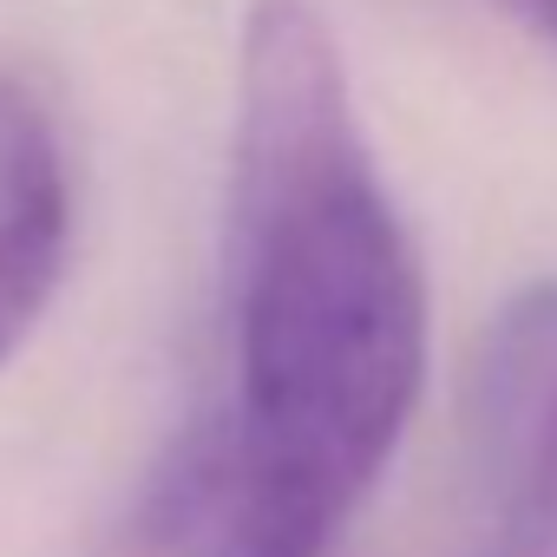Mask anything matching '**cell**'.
I'll return each instance as SVG.
<instances>
[{
	"label": "cell",
	"mask_w": 557,
	"mask_h": 557,
	"mask_svg": "<svg viewBox=\"0 0 557 557\" xmlns=\"http://www.w3.org/2000/svg\"><path fill=\"white\" fill-rule=\"evenodd\" d=\"M73 249L66 145L40 92L0 73V368L40 329Z\"/></svg>",
	"instance_id": "3"
},
{
	"label": "cell",
	"mask_w": 557,
	"mask_h": 557,
	"mask_svg": "<svg viewBox=\"0 0 557 557\" xmlns=\"http://www.w3.org/2000/svg\"><path fill=\"white\" fill-rule=\"evenodd\" d=\"M230 335L236 394L203 420L230 550L329 557L407 433L426 289L355 125L342 47L309 0H256L243 21Z\"/></svg>",
	"instance_id": "1"
},
{
	"label": "cell",
	"mask_w": 557,
	"mask_h": 557,
	"mask_svg": "<svg viewBox=\"0 0 557 557\" xmlns=\"http://www.w3.org/2000/svg\"><path fill=\"white\" fill-rule=\"evenodd\" d=\"M505 8H511L531 34H544V40L557 47V0H505Z\"/></svg>",
	"instance_id": "4"
},
{
	"label": "cell",
	"mask_w": 557,
	"mask_h": 557,
	"mask_svg": "<svg viewBox=\"0 0 557 557\" xmlns=\"http://www.w3.org/2000/svg\"><path fill=\"white\" fill-rule=\"evenodd\" d=\"M472 505L453 557H557V275L518 289L466 394Z\"/></svg>",
	"instance_id": "2"
}]
</instances>
